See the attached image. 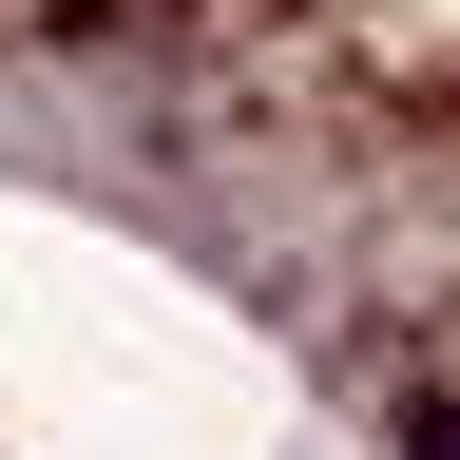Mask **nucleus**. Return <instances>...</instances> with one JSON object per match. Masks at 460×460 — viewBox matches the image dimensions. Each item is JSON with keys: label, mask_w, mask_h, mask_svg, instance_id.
I'll use <instances>...</instances> for the list:
<instances>
[{"label": "nucleus", "mask_w": 460, "mask_h": 460, "mask_svg": "<svg viewBox=\"0 0 460 460\" xmlns=\"http://www.w3.org/2000/svg\"><path fill=\"white\" fill-rule=\"evenodd\" d=\"M422 460H460V422H422Z\"/></svg>", "instance_id": "nucleus-1"}]
</instances>
